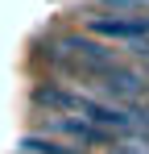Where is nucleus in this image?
<instances>
[{"mask_svg":"<svg viewBox=\"0 0 149 154\" xmlns=\"http://www.w3.org/2000/svg\"><path fill=\"white\" fill-rule=\"evenodd\" d=\"M29 104H33V108H42V112H74L79 92H71V88H62V83L46 79V83H33Z\"/></svg>","mask_w":149,"mask_h":154,"instance_id":"f257e3e1","label":"nucleus"},{"mask_svg":"<svg viewBox=\"0 0 149 154\" xmlns=\"http://www.w3.org/2000/svg\"><path fill=\"white\" fill-rule=\"evenodd\" d=\"M104 13H149V0H99Z\"/></svg>","mask_w":149,"mask_h":154,"instance_id":"7ed1b4c3","label":"nucleus"},{"mask_svg":"<svg viewBox=\"0 0 149 154\" xmlns=\"http://www.w3.org/2000/svg\"><path fill=\"white\" fill-rule=\"evenodd\" d=\"M21 154H91V150L79 142H66V137H54L46 129H33L21 137Z\"/></svg>","mask_w":149,"mask_h":154,"instance_id":"f03ea898","label":"nucleus"}]
</instances>
